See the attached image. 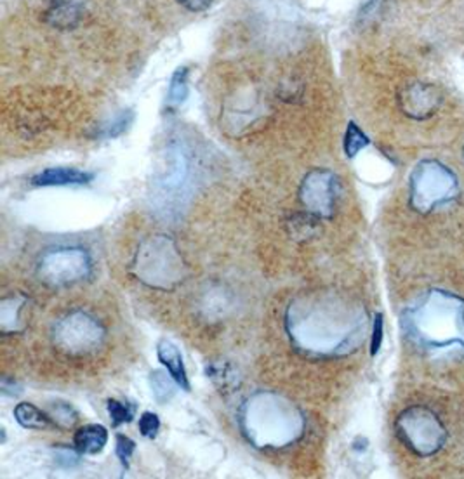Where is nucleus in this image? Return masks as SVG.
Returning <instances> with one entry per match:
<instances>
[{
    "instance_id": "obj_1",
    "label": "nucleus",
    "mask_w": 464,
    "mask_h": 479,
    "mask_svg": "<svg viewBox=\"0 0 464 479\" xmlns=\"http://www.w3.org/2000/svg\"><path fill=\"white\" fill-rule=\"evenodd\" d=\"M242 425L256 447L280 448L296 442L304 422L298 409L286 398L275 392H260L247 401Z\"/></svg>"
},
{
    "instance_id": "obj_2",
    "label": "nucleus",
    "mask_w": 464,
    "mask_h": 479,
    "mask_svg": "<svg viewBox=\"0 0 464 479\" xmlns=\"http://www.w3.org/2000/svg\"><path fill=\"white\" fill-rule=\"evenodd\" d=\"M331 306L319 301L302 299L294 302L289 311L291 337L306 351L326 352L336 350L344 334H341L339 323L336 325Z\"/></svg>"
},
{
    "instance_id": "obj_3",
    "label": "nucleus",
    "mask_w": 464,
    "mask_h": 479,
    "mask_svg": "<svg viewBox=\"0 0 464 479\" xmlns=\"http://www.w3.org/2000/svg\"><path fill=\"white\" fill-rule=\"evenodd\" d=\"M139 280L155 288H172L185 277V262L167 236H153L141 247L136 259Z\"/></svg>"
},
{
    "instance_id": "obj_4",
    "label": "nucleus",
    "mask_w": 464,
    "mask_h": 479,
    "mask_svg": "<svg viewBox=\"0 0 464 479\" xmlns=\"http://www.w3.org/2000/svg\"><path fill=\"white\" fill-rule=\"evenodd\" d=\"M89 273H91L89 254L75 247L47 251L38 260L40 280L56 287L80 282Z\"/></svg>"
},
{
    "instance_id": "obj_5",
    "label": "nucleus",
    "mask_w": 464,
    "mask_h": 479,
    "mask_svg": "<svg viewBox=\"0 0 464 479\" xmlns=\"http://www.w3.org/2000/svg\"><path fill=\"white\" fill-rule=\"evenodd\" d=\"M104 339L100 321L84 311L70 313L54 326V343L71 354L95 351Z\"/></svg>"
},
{
    "instance_id": "obj_6",
    "label": "nucleus",
    "mask_w": 464,
    "mask_h": 479,
    "mask_svg": "<svg viewBox=\"0 0 464 479\" xmlns=\"http://www.w3.org/2000/svg\"><path fill=\"white\" fill-rule=\"evenodd\" d=\"M337 194V179L331 170H311L301 183L299 200L317 218H331Z\"/></svg>"
},
{
    "instance_id": "obj_7",
    "label": "nucleus",
    "mask_w": 464,
    "mask_h": 479,
    "mask_svg": "<svg viewBox=\"0 0 464 479\" xmlns=\"http://www.w3.org/2000/svg\"><path fill=\"white\" fill-rule=\"evenodd\" d=\"M95 179L93 172L70 169V167H51L32 178L34 186H75L87 185Z\"/></svg>"
},
{
    "instance_id": "obj_8",
    "label": "nucleus",
    "mask_w": 464,
    "mask_h": 479,
    "mask_svg": "<svg viewBox=\"0 0 464 479\" xmlns=\"http://www.w3.org/2000/svg\"><path fill=\"white\" fill-rule=\"evenodd\" d=\"M84 14L82 0H53L47 9V21L62 30L75 29Z\"/></svg>"
},
{
    "instance_id": "obj_9",
    "label": "nucleus",
    "mask_w": 464,
    "mask_h": 479,
    "mask_svg": "<svg viewBox=\"0 0 464 479\" xmlns=\"http://www.w3.org/2000/svg\"><path fill=\"white\" fill-rule=\"evenodd\" d=\"M157 356L161 359V363L164 365L169 372V376L176 381L179 387H183L185 391H190V383L186 377V368L183 363V356L178 350V346L170 341H161L157 346Z\"/></svg>"
},
{
    "instance_id": "obj_10",
    "label": "nucleus",
    "mask_w": 464,
    "mask_h": 479,
    "mask_svg": "<svg viewBox=\"0 0 464 479\" xmlns=\"http://www.w3.org/2000/svg\"><path fill=\"white\" fill-rule=\"evenodd\" d=\"M108 443V431L106 427L93 424L80 427L73 436V445L80 455H96L103 451Z\"/></svg>"
},
{
    "instance_id": "obj_11",
    "label": "nucleus",
    "mask_w": 464,
    "mask_h": 479,
    "mask_svg": "<svg viewBox=\"0 0 464 479\" xmlns=\"http://www.w3.org/2000/svg\"><path fill=\"white\" fill-rule=\"evenodd\" d=\"M14 417L25 429H44L49 424V417L42 414L32 403H20L14 409Z\"/></svg>"
},
{
    "instance_id": "obj_12",
    "label": "nucleus",
    "mask_w": 464,
    "mask_h": 479,
    "mask_svg": "<svg viewBox=\"0 0 464 479\" xmlns=\"http://www.w3.org/2000/svg\"><path fill=\"white\" fill-rule=\"evenodd\" d=\"M20 310H21V304L14 297L2 301L0 321H2L4 332H16L18 330L16 323L20 321Z\"/></svg>"
},
{
    "instance_id": "obj_13",
    "label": "nucleus",
    "mask_w": 464,
    "mask_h": 479,
    "mask_svg": "<svg viewBox=\"0 0 464 479\" xmlns=\"http://www.w3.org/2000/svg\"><path fill=\"white\" fill-rule=\"evenodd\" d=\"M150 383H152L153 396H155V400L159 403H166V401H169L174 396V392H176V389H174V383L176 381L172 377L169 379L166 374H162V372L152 374Z\"/></svg>"
},
{
    "instance_id": "obj_14",
    "label": "nucleus",
    "mask_w": 464,
    "mask_h": 479,
    "mask_svg": "<svg viewBox=\"0 0 464 479\" xmlns=\"http://www.w3.org/2000/svg\"><path fill=\"white\" fill-rule=\"evenodd\" d=\"M369 145V139L357 124L350 122L344 136V152L348 157H355L362 148Z\"/></svg>"
},
{
    "instance_id": "obj_15",
    "label": "nucleus",
    "mask_w": 464,
    "mask_h": 479,
    "mask_svg": "<svg viewBox=\"0 0 464 479\" xmlns=\"http://www.w3.org/2000/svg\"><path fill=\"white\" fill-rule=\"evenodd\" d=\"M106 407H108V414H110L113 427H119L122 424L131 422L134 414H136V407L134 405L122 403V401H117V400H108V405Z\"/></svg>"
},
{
    "instance_id": "obj_16",
    "label": "nucleus",
    "mask_w": 464,
    "mask_h": 479,
    "mask_svg": "<svg viewBox=\"0 0 464 479\" xmlns=\"http://www.w3.org/2000/svg\"><path fill=\"white\" fill-rule=\"evenodd\" d=\"M188 95V87H186V71L179 70L174 78H172V84H170V89H169V101L172 104H181Z\"/></svg>"
},
{
    "instance_id": "obj_17",
    "label": "nucleus",
    "mask_w": 464,
    "mask_h": 479,
    "mask_svg": "<svg viewBox=\"0 0 464 479\" xmlns=\"http://www.w3.org/2000/svg\"><path fill=\"white\" fill-rule=\"evenodd\" d=\"M51 417L54 418V422L62 427H71L77 420L79 416L77 412L67 405V403H56L53 409H51Z\"/></svg>"
},
{
    "instance_id": "obj_18",
    "label": "nucleus",
    "mask_w": 464,
    "mask_h": 479,
    "mask_svg": "<svg viewBox=\"0 0 464 479\" xmlns=\"http://www.w3.org/2000/svg\"><path fill=\"white\" fill-rule=\"evenodd\" d=\"M139 431L145 438H157L159 431H161V418L157 417V414H152V412H145L143 416L139 417Z\"/></svg>"
},
{
    "instance_id": "obj_19",
    "label": "nucleus",
    "mask_w": 464,
    "mask_h": 479,
    "mask_svg": "<svg viewBox=\"0 0 464 479\" xmlns=\"http://www.w3.org/2000/svg\"><path fill=\"white\" fill-rule=\"evenodd\" d=\"M134 450H136V443H134L131 438L124 436V434H119L117 436V447H115V451H117V457L120 458L122 466L128 467L129 466V460L133 457Z\"/></svg>"
},
{
    "instance_id": "obj_20",
    "label": "nucleus",
    "mask_w": 464,
    "mask_h": 479,
    "mask_svg": "<svg viewBox=\"0 0 464 479\" xmlns=\"http://www.w3.org/2000/svg\"><path fill=\"white\" fill-rule=\"evenodd\" d=\"M131 122H133V113H131V111H126V113L119 115L110 126L104 128L103 136H106V137H115V136L122 134L126 128H129Z\"/></svg>"
},
{
    "instance_id": "obj_21",
    "label": "nucleus",
    "mask_w": 464,
    "mask_h": 479,
    "mask_svg": "<svg viewBox=\"0 0 464 479\" xmlns=\"http://www.w3.org/2000/svg\"><path fill=\"white\" fill-rule=\"evenodd\" d=\"M381 341H383V317L377 315L374 321V332H372V344H370V352L372 356L379 351L381 348Z\"/></svg>"
},
{
    "instance_id": "obj_22",
    "label": "nucleus",
    "mask_w": 464,
    "mask_h": 479,
    "mask_svg": "<svg viewBox=\"0 0 464 479\" xmlns=\"http://www.w3.org/2000/svg\"><path fill=\"white\" fill-rule=\"evenodd\" d=\"M56 458L65 467H71V466H75L79 462V455L73 450H70V448H60Z\"/></svg>"
},
{
    "instance_id": "obj_23",
    "label": "nucleus",
    "mask_w": 464,
    "mask_h": 479,
    "mask_svg": "<svg viewBox=\"0 0 464 479\" xmlns=\"http://www.w3.org/2000/svg\"><path fill=\"white\" fill-rule=\"evenodd\" d=\"M185 9L192 11V12H202L205 9H209V5L212 4V0H178Z\"/></svg>"
},
{
    "instance_id": "obj_24",
    "label": "nucleus",
    "mask_w": 464,
    "mask_h": 479,
    "mask_svg": "<svg viewBox=\"0 0 464 479\" xmlns=\"http://www.w3.org/2000/svg\"><path fill=\"white\" fill-rule=\"evenodd\" d=\"M454 53H461V54H463L464 53V32L463 35L460 37L458 44H456V49H454Z\"/></svg>"
}]
</instances>
